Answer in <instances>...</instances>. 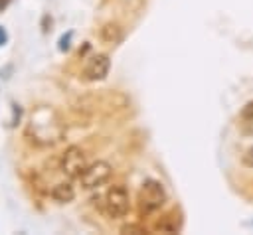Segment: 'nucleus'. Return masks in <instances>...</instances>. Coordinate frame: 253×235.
Here are the masks:
<instances>
[{"label": "nucleus", "instance_id": "nucleus-12", "mask_svg": "<svg viewBox=\"0 0 253 235\" xmlns=\"http://www.w3.org/2000/svg\"><path fill=\"white\" fill-rule=\"evenodd\" d=\"M67 41H69V36H67V38H61V41H59V49H67V45H69Z\"/></svg>", "mask_w": 253, "mask_h": 235}, {"label": "nucleus", "instance_id": "nucleus-8", "mask_svg": "<svg viewBox=\"0 0 253 235\" xmlns=\"http://www.w3.org/2000/svg\"><path fill=\"white\" fill-rule=\"evenodd\" d=\"M237 128L245 136H253V101L245 103L237 117Z\"/></svg>", "mask_w": 253, "mask_h": 235}, {"label": "nucleus", "instance_id": "nucleus-1", "mask_svg": "<svg viewBox=\"0 0 253 235\" xmlns=\"http://www.w3.org/2000/svg\"><path fill=\"white\" fill-rule=\"evenodd\" d=\"M26 136L32 144H36L40 148L57 144L63 138V124H61L57 113L47 105L36 107L30 115V120L26 126Z\"/></svg>", "mask_w": 253, "mask_h": 235}, {"label": "nucleus", "instance_id": "nucleus-4", "mask_svg": "<svg viewBox=\"0 0 253 235\" xmlns=\"http://www.w3.org/2000/svg\"><path fill=\"white\" fill-rule=\"evenodd\" d=\"M85 168H87V154L77 144L67 146L63 154L59 156V170L67 174L69 178H79Z\"/></svg>", "mask_w": 253, "mask_h": 235}, {"label": "nucleus", "instance_id": "nucleus-11", "mask_svg": "<svg viewBox=\"0 0 253 235\" xmlns=\"http://www.w3.org/2000/svg\"><path fill=\"white\" fill-rule=\"evenodd\" d=\"M6 39H8V34L4 32V28L0 26V45H4L6 43Z\"/></svg>", "mask_w": 253, "mask_h": 235}, {"label": "nucleus", "instance_id": "nucleus-13", "mask_svg": "<svg viewBox=\"0 0 253 235\" xmlns=\"http://www.w3.org/2000/svg\"><path fill=\"white\" fill-rule=\"evenodd\" d=\"M10 2H12V0H0V12H4V10L10 6Z\"/></svg>", "mask_w": 253, "mask_h": 235}, {"label": "nucleus", "instance_id": "nucleus-7", "mask_svg": "<svg viewBox=\"0 0 253 235\" xmlns=\"http://www.w3.org/2000/svg\"><path fill=\"white\" fill-rule=\"evenodd\" d=\"M49 194H51V199L53 201H57V203H69L75 197V186L71 182H57L51 188Z\"/></svg>", "mask_w": 253, "mask_h": 235}, {"label": "nucleus", "instance_id": "nucleus-5", "mask_svg": "<svg viewBox=\"0 0 253 235\" xmlns=\"http://www.w3.org/2000/svg\"><path fill=\"white\" fill-rule=\"evenodd\" d=\"M113 174V166L105 160H97L93 164H87V168L83 170V174L79 176V182H81V188L85 190H95L103 184L109 182Z\"/></svg>", "mask_w": 253, "mask_h": 235}, {"label": "nucleus", "instance_id": "nucleus-10", "mask_svg": "<svg viewBox=\"0 0 253 235\" xmlns=\"http://www.w3.org/2000/svg\"><path fill=\"white\" fill-rule=\"evenodd\" d=\"M156 229H158V231H168V233L178 231V229H180V221H178V219H174V211L166 213V215L156 223Z\"/></svg>", "mask_w": 253, "mask_h": 235}, {"label": "nucleus", "instance_id": "nucleus-6", "mask_svg": "<svg viewBox=\"0 0 253 235\" xmlns=\"http://www.w3.org/2000/svg\"><path fill=\"white\" fill-rule=\"evenodd\" d=\"M111 69V59L105 53H97L93 57H89L85 69H83V77L85 81H103L109 75Z\"/></svg>", "mask_w": 253, "mask_h": 235}, {"label": "nucleus", "instance_id": "nucleus-2", "mask_svg": "<svg viewBox=\"0 0 253 235\" xmlns=\"http://www.w3.org/2000/svg\"><path fill=\"white\" fill-rule=\"evenodd\" d=\"M166 201V190L158 180H144L138 196H136V205L140 215H150L158 211Z\"/></svg>", "mask_w": 253, "mask_h": 235}, {"label": "nucleus", "instance_id": "nucleus-9", "mask_svg": "<svg viewBox=\"0 0 253 235\" xmlns=\"http://www.w3.org/2000/svg\"><path fill=\"white\" fill-rule=\"evenodd\" d=\"M101 39L105 43H119L123 39V28L117 22H107L101 28Z\"/></svg>", "mask_w": 253, "mask_h": 235}, {"label": "nucleus", "instance_id": "nucleus-3", "mask_svg": "<svg viewBox=\"0 0 253 235\" xmlns=\"http://www.w3.org/2000/svg\"><path fill=\"white\" fill-rule=\"evenodd\" d=\"M130 207V199H128V192L125 186L117 184L113 188L107 190L105 197H103V211L111 217V219H121L128 213Z\"/></svg>", "mask_w": 253, "mask_h": 235}]
</instances>
